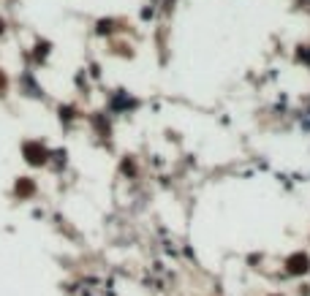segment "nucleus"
I'll use <instances>...</instances> for the list:
<instances>
[{"instance_id": "f257e3e1", "label": "nucleus", "mask_w": 310, "mask_h": 296, "mask_svg": "<svg viewBox=\"0 0 310 296\" xmlns=\"http://www.w3.org/2000/svg\"><path fill=\"white\" fill-rule=\"evenodd\" d=\"M310 267V258H307V253H294L289 261H286V269L291 272V275H305Z\"/></svg>"}, {"instance_id": "f03ea898", "label": "nucleus", "mask_w": 310, "mask_h": 296, "mask_svg": "<svg viewBox=\"0 0 310 296\" xmlns=\"http://www.w3.org/2000/svg\"><path fill=\"white\" fill-rule=\"evenodd\" d=\"M25 155H27L30 163H36V166L46 160V150H44L41 144H25Z\"/></svg>"}, {"instance_id": "7ed1b4c3", "label": "nucleus", "mask_w": 310, "mask_h": 296, "mask_svg": "<svg viewBox=\"0 0 310 296\" xmlns=\"http://www.w3.org/2000/svg\"><path fill=\"white\" fill-rule=\"evenodd\" d=\"M17 193H19V196H30V193H33V182H30V180H19L17 182Z\"/></svg>"}, {"instance_id": "20e7f679", "label": "nucleus", "mask_w": 310, "mask_h": 296, "mask_svg": "<svg viewBox=\"0 0 310 296\" xmlns=\"http://www.w3.org/2000/svg\"><path fill=\"white\" fill-rule=\"evenodd\" d=\"M0 90H6V76L0 74Z\"/></svg>"}, {"instance_id": "39448f33", "label": "nucleus", "mask_w": 310, "mask_h": 296, "mask_svg": "<svg viewBox=\"0 0 310 296\" xmlns=\"http://www.w3.org/2000/svg\"><path fill=\"white\" fill-rule=\"evenodd\" d=\"M0 30H3V22H0Z\"/></svg>"}]
</instances>
